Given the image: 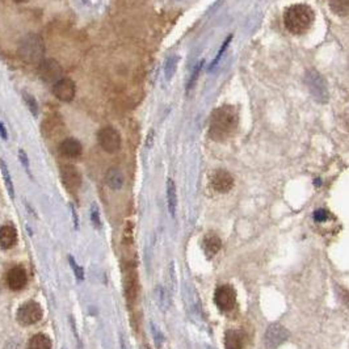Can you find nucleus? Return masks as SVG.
Here are the masks:
<instances>
[{
  "label": "nucleus",
  "mask_w": 349,
  "mask_h": 349,
  "mask_svg": "<svg viewBox=\"0 0 349 349\" xmlns=\"http://www.w3.org/2000/svg\"><path fill=\"white\" fill-rule=\"evenodd\" d=\"M61 179L63 185L71 192L79 189L80 185H82V175L78 171V168L75 166H72V164L62 166Z\"/></svg>",
  "instance_id": "nucleus-11"
},
{
  "label": "nucleus",
  "mask_w": 349,
  "mask_h": 349,
  "mask_svg": "<svg viewBox=\"0 0 349 349\" xmlns=\"http://www.w3.org/2000/svg\"><path fill=\"white\" fill-rule=\"evenodd\" d=\"M237 112L231 105H222L210 117V137L216 140H225L236 130Z\"/></svg>",
  "instance_id": "nucleus-1"
},
{
  "label": "nucleus",
  "mask_w": 349,
  "mask_h": 349,
  "mask_svg": "<svg viewBox=\"0 0 349 349\" xmlns=\"http://www.w3.org/2000/svg\"><path fill=\"white\" fill-rule=\"evenodd\" d=\"M0 137L3 138V139H7V130L4 127L3 122H0Z\"/></svg>",
  "instance_id": "nucleus-32"
},
{
  "label": "nucleus",
  "mask_w": 349,
  "mask_h": 349,
  "mask_svg": "<svg viewBox=\"0 0 349 349\" xmlns=\"http://www.w3.org/2000/svg\"><path fill=\"white\" fill-rule=\"evenodd\" d=\"M13 1H16V3H26L29 0H13Z\"/></svg>",
  "instance_id": "nucleus-33"
},
{
  "label": "nucleus",
  "mask_w": 349,
  "mask_h": 349,
  "mask_svg": "<svg viewBox=\"0 0 349 349\" xmlns=\"http://www.w3.org/2000/svg\"><path fill=\"white\" fill-rule=\"evenodd\" d=\"M330 8L336 16H349V0H331Z\"/></svg>",
  "instance_id": "nucleus-21"
},
{
  "label": "nucleus",
  "mask_w": 349,
  "mask_h": 349,
  "mask_svg": "<svg viewBox=\"0 0 349 349\" xmlns=\"http://www.w3.org/2000/svg\"><path fill=\"white\" fill-rule=\"evenodd\" d=\"M0 168H1V175H3L4 183H5V187H7V191L11 196V198L14 197V188H13V183H12V177L11 173H9V169H8L7 164L4 162L3 159H0Z\"/></svg>",
  "instance_id": "nucleus-22"
},
{
  "label": "nucleus",
  "mask_w": 349,
  "mask_h": 349,
  "mask_svg": "<svg viewBox=\"0 0 349 349\" xmlns=\"http://www.w3.org/2000/svg\"><path fill=\"white\" fill-rule=\"evenodd\" d=\"M289 338L288 330L281 324H272L264 335V343L268 349H276Z\"/></svg>",
  "instance_id": "nucleus-9"
},
{
  "label": "nucleus",
  "mask_w": 349,
  "mask_h": 349,
  "mask_svg": "<svg viewBox=\"0 0 349 349\" xmlns=\"http://www.w3.org/2000/svg\"><path fill=\"white\" fill-rule=\"evenodd\" d=\"M156 295H158L159 305H160V306H162L163 309H166V306H167V293H166V290L159 286L158 290H156Z\"/></svg>",
  "instance_id": "nucleus-26"
},
{
  "label": "nucleus",
  "mask_w": 349,
  "mask_h": 349,
  "mask_svg": "<svg viewBox=\"0 0 349 349\" xmlns=\"http://www.w3.org/2000/svg\"><path fill=\"white\" fill-rule=\"evenodd\" d=\"M126 295H127L129 302L137 298V280L134 277V274H129L126 281Z\"/></svg>",
  "instance_id": "nucleus-23"
},
{
  "label": "nucleus",
  "mask_w": 349,
  "mask_h": 349,
  "mask_svg": "<svg viewBox=\"0 0 349 349\" xmlns=\"http://www.w3.org/2000/svg\"><path fill=\"white\" fill-rule=\"evenodd\" d=\"M201 65H202V63H200V65H198L197 67H196V69H195V71H193V76H192L191 80H189V84H188V90H191L192 87L195 86L196 79H197L198 74H200V70H201Z\"/></svg>",
  "instance_id": "nucleus-30"
},
{
  "label": "nucleus",
  "mask_w": 349,
  "mask_h": 349,
  "mask_svg": "<svg viewBox=\"0 0 349 349\" xmlns=\"http://www.w3.org/2000/svg\"><path fill=\"white\" fill-rule=\"evenodd\" d=\"M43 53H45V45H43L42 37L30 33L25 36L20 42L18 46V54L21 57L22 61L26 63H38L42 61Z\"/></svg>",
  "instance_id": "nucleus-3"
},
{
  "label": "nucleus",
  "mask_w": 349,
  "mask_h": 349,
  "mask_svg": "<svg viewBox=\"0 0 349 349\" xmlns=\"http://www.w3.org/2000/svg\"><path fill=\"white\" fill-rule=\"evenodd\" d=\"M202 245H204V251H205L206 256L208 257H213L222 247V241H221V239L217 235L209 234L205 236Z\"/></svg>",
  "instance_id": "nucleus-18"
},
{
  "label": "nucleus",
  "mask_w": 349,
  "mask_h": 349,
  "mask_svg": "<svg viewBox=\"0 0 349 349\" xmlns=\"http://www.w3.org/2000/svg\"><path fill=\"white\" fill-rule=\"evenodd\" d=\"M18 158L21 160V163L24 164L25 169H29V163H28V156H26L25 151L24 150H18Z\"/></svg>",
  "instance_id": "nucleus-31"
},
{
  "label": "nucleus",
  "mask_w": 349,
  "mask_h": 349,
  "mask_svg": "<svg viewBox=\"0 0 349 349\" xmlns=\"http://www.w3.org/2000/svg\"><path fill=\"white\" fill-rule=\"evenodd\" d=\"M214 302L221 311H230L236 303V293L230 285H221L214 294Z\"/></svg>",
  "instance_id": "nucleus-7"
},
{
  "label": "nucleus",
  "mask_w": 349,
  "mask_h": 349,
  "mask_svg": "<svg viewBox=\"0 0 349 349\" xmlns=\"http://www.w3.org/2000/svg\"><path fill=\"white\" fill-rule=\"evenodd\" d=\"M59 152L65 158L76 159L82 155L83 147H82V143H80L79 140L75 139V138H66L59 144Z\"/></svg>",
  "instance_id": "nucleus-14"
},
{
  "label": "nucleus",
  "mask_w": 349,
  "mask_h": 349,
  "mask_svg": "<svg viewBox=\"0 0 349 349\" xmlns=\"http://www.w3.org/2000/svg\"><path fill=\"white\" fill-rule=\"evenodd\" d=\"M305 82L310 91V95L313 96L314 100L326 104L330 100V91H328L327 82L324 76L317 70H309L305 76Z\"/></svg>",
  "instance_id": "nucleus-4"
},
{
  "label": "nucleus",
  "mask_w": 349,
  "mask_h": 349,
  "mask_svg": "<svg viewBox=\"0 0 349 349\" xmlns=\"http://www.w3.org/2000/svg\"><path fill=\"white\" fill-rule=\"evenodd\" d=\"M62 72L63 70L61 65L54 59H42L38 65V75L46 83H57L58 80L62 79Z\"/></svg>",
  "instance_id": "nucleus-8"
},
{
  "label": "nucleus",
  "mask_w": 349,
  "mask_h": 349,
  "mask_svg": "<svg viewBox=\"0 0 349 349\" xmlns=\"http://www.w3.org/2000/svg\"><path fill=\"white\" fill-rule=\"evenodd\" d=\"M105 183L112 191H119L123 187L125 176L118 168H111L105 175Z\"/></svg>",
  "instance_id": "nucleus-16"
},
{
  "label": "nucleus",
  "mask_w": 349,
  "mask_h": 349,
  "mask_svg": "<svg viewBox=\"0 0 349 349\" xmlns=\"http://www.w3.org/2000/svg\"><path fill=\"white\" fill-rule=\"evenodd\" d=\"M210 183H212L213 189L216 192H218V193H227L234 187V177L231 176L227 171L218 169V171H216L212 175Z\"/></svg>",
  "instance_id": "nucleus-12"
},
{
  "label": "nucleus",
  "mask_w": 349,
  "mask_h": 349,
  "mask_svg": "<svg viewBox=\"0 0 349 349\" xmlns=\"http://www.w3.org/2000/svg\"><path fill=\"white\" fill-rule=\"evenodd\" d=\"M22 99L25 101L26 107H28V109L30 111V113H32L33 116L38 115V104H37L34 96L28 94V92H24V94H22Z\"/></svg>",
  "instance_id": "nucleus-25"
},
{
  "label": "nucleus",
  "mask_w": 349,
  "mask_h": 349,
  "mask_svg": "<svg viewBox=\"0 0 349 349\" xmlns=\"http://www.w3.org/2000/svg\"><path fill=\"white\" fill-rule=\"evenodd\" d=\"M315 14L306 4H294L284 12L285 28L293 34H303L313 25Z\"/></svg>",
  "instance_id": "nucleus-2"
},
{
  "label": "nucleus",
  "mask_w": 349,
  "mask_h": 349,
  "mask_svg": "<svg viewBox=\"0 0 349 349\" xmlns=\"http://www.w3.org/2000/svg\"><path fill=\"white\" fill-rule=\"evenodd\" d=\"M177 63H179V57H177V55H172V57H169L168 59H167L166 67H164L167 80H171L173 78L177 69Z\"/></svg>",
  "instance_id": "nucleus-24"
},
{
  "label": "nucleus",
  "mask_w": 349,
  "mask_h": 349,
  "mask_svg": "<svg viewBox=\"0 0 349 349\" xmlns=\"http://www.w3.org/2000/svg\"><path fill=\"white\" fill-rule=\"evenodd\" d=\"M53 94L59 101L63 103H71L75 99L76 87L75 83L69 78H62L53 84Z\"/></svg>",
  "instance_id": "nucleus-10"
},
{
  "label": "nucleus",
  "mask_w": 349,
  "mask_h": 349,
  "mask_svg": "<svg viewBox=\"0 0 349 349\" xmlns=\"http://www.w3.org/2000/svg\"><path fill=\"white\" fill-rule=\"evenodd\" d=\"M98 140L101 148L108 154H115L121 148V135L112 126H105L98 133Z\"/></svg>",
  "instance_id": "nucleus-5"
},
{
  "label": "nucleus",
  "mask_w": 349,
  "mask_h": 349,
  "mask_svg": "<svg viewBox=\"0 0 349 349\" xmlns=\"http://www.w3.org/2000/svg\"><path fill=\"white\" fill-rule=\"evenodd\" d=\"M167 202H168V209L171 216H175L177 208V192L175 181L172 179H168V181H167Z\"/></svg>",
  "instance_id": "nucleus-19"
},
{
  "label": "nucleus",
  "mask_w": 349,
  "mask_h": 349,
  "mask_svg": "<svg viewBox=\"0 0 349 349\" xmlns=\"http://www.w3.org/2000/svg\"><path fill=\"white\" fill-rule=\"evenodd\" d=\"M328 217H330V213L324 209H319L314 213V220L317 222H326L328 220Z\"/></svg>",
  "instance_id": "nucleus-27"
},
{
  "label": "nucleus",
  "mask_w": 349,
  "mask_h": 349,
  "mask_svg": "<svg viewBox=\"0 0 349 349\" xmlns=\"http://www.w3.org/2000/svg\"><path fill=\"white\" fill-rule=\"evenodd\" d=\"M5 282H7L8 288L12 289V290H21L28 282V274H26L24 268L14 266L7 273Z\"/></svg>",
  "instance_id": "nucleus-13"
},
{
  "label": "nucleus",
  "mask_w": 349,
  "mask_h": 349,
  "mask_svg": "<svg viewBox=\"0 0 349 349\" xmlns=\"http://www.w3.org/2000/svg\"><path fill=\"white\" fill-rule=\"evenodd\" d=\"M28 349H51L50 338L43 334H37L30 339Z\"/></svg>",
  "instance_id": "nucleus-20"
},
{
  "label": "nucleus",
  "mask_w": 349,
  "mask_h": 349,
  "mask_svg": "<svg viewBox=\"0 0 349 349\" xmlns=\"http://www.w3.org/2000/svg\"><path fill=\"white\" fill-rule=\"evenodd\" d=\"M70 264H71L72 269H74V272H75L78 280H83V278H84L83 269H82V268H80V266L75 263V260L72 259V257H70Z\"/></svg>",
  "instance_id": "nucleus-28"
},
{
  "label": "nucleus",
  "mask_w": 349,
  "mask_h": 349,
  "mask_svg": "<svg viewBox=\"0 0 349 349\" xmlns=\"http://www.w3.org/2000/svg\"><path fill=\"white\" fill-rule=\"evenodd\" d=\"M226 349H243L244 347V334L241 331H227L225 335Z\"/></svg>",
  "instance_id": "nucleus-17"
},
{
  "label": "nucleus",
  "mask_w": 349,
  "mask_h": 349,
  "mask_svg": "<svg viewBox=\"0 0 349 349\" xmlns=\"http://www.w3.org/2000/svg\"><path fill=\"white\" fill-rule=\"evenodd\" d=\"M42 318V309L34 301H29L24 303L20 309L17 310V321L22 326H32L37 322L41 321Z\"/></svg>",
  "instance_id": "nucleus-6"
},
{
  "label": "nucleus",
  "mask_w": 349,
  "mask_h": 349,
  "mask_svg": "<svg viewBox=\"0 0 349 349\" xmlns=\"http://www.w3.org/2000/svg\"><path fill=\"white\" fill-rule=\"evenodd\" d=\"M91 220L96 227H100V216H99V209L96 205H92V212H91Z\"/></svg>",
  "instance_id": "nucleus-29"
},
{
  "label": "nucleus",
  "mask_w": 349,
  "mask_h": 349,
  "mask_svg": "<svg viewBox=\"0 0 349 349\" xmlns=\"http://www.w3.org/2000/svg\"><path fill=\"white\" fill-rule=\"evenodd\" d=\"M17 243V233L9 225L0 227V247L3 249L12 248Z\"/></svg>",
  "instance_id": "nucleus-15"
}]
</instances>
